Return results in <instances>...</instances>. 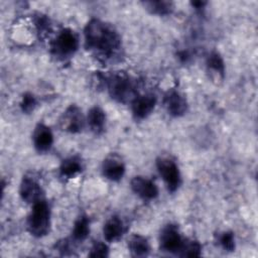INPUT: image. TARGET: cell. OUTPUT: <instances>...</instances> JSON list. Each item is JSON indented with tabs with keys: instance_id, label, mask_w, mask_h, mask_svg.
<instances>
[{
	"instance_id": "cell-13",
	"label": "cell",
	"mask_w": 258,
	"mask_h": 258,
	"mask_svg": "<svg viewBox=\"0 0 258 258\" xmlns=\"http://www.w3.org/2000/svg\"><path fill=\"white\" fill-rule=\"evenodd\" d=\"M32 143L39 153L47 152L53 144V134L51 129L43 123H38L32 133Z\"/></svg>"
},
{
	"instance_id": "cell-6",
	"label": "cell",
	"mask_w": 258,
	"mask_h": 258,
	"mask_svg": "<svg viewBox=\"0 0 258 258\" xmlns=\"http://www.w3.org/2000/svg\"><path fill=\"white\" fill-rule=\"evenodd\" d=\"M183 242L184 238L181 236L176 225L167 224L161 229L159 234V247L162 251L178 256Z\"/></svg>"
},
{
	"instance_id": "cell-21",
	"label": "cell",
	"mask_w": 258,
	"mask_h": 258,
	"mask_svg": "<svg viewBox=\"0 0 258 258\" xmlns=\"http://www.w3.org/2000/svg\"><path fill=\"white\" fill-rule=\"evenodd\" d=\"M202 254V245L199 241L192 239H184L178 256L180 257H199Z\"/></svg>"
},
{
	"instance_id": "cell-19",
	"label": "cell",
	"mask_w": 258,
	"mask_h": 258,
	"mask_svg": "<svg viewBox=\"0 0 258 258\" xmlns=\"http://www.w3.org/2000/svg\"><path fill=\"white\" fill-rule=\"evenodd\" d=\"M90 234V219L86 215L80 216L74 223L72 230V240L74 242L85 241Z\"/></svg>"
},
{
	"instance_id": "cell-2",
	"label": "cell",
	"mask_w": 258,
	"mask_h": 258,
	"mask_svg": "<svg viewBox=\"0 0 258 258\" xmlns=\"http://www.w3.org/2000/svg\"><path fill=\"white\" fill-rule=\"evenodd\" d=\"M105 88L110 97L120 104H131L139 95L135 80L125 72L106 75Z\"/></svg>"
},
{
	"instance_id": "cell-25",
	"label": "cell",
	"mask_w": 258,
	"mask_h": 258,
	"mask_svg": "<svg viewBox=\"0 0 258 258\" xmlns=\"http://www.w3.org/2000/svg\"><path fill=\"white\" fill-rule=\"evenodd\" d=\"M90 257H108L109 256V247L106 243L102 241H95L92 245L90 252L88 254Z\"/></svg>"
},
{
	"instance_id": "cell-15",
	"label": "cell",
	"mask_w": 258,
	"mask_h": 258,
	"mask_svg": "<svg viewBox=\"0 0 258 258\" xmlns=\"http://www.w3.org/2000/svg\"><path fill=\"white\" fill-rule=\"evenodd\" d=\"M207 72L213 81L222 82L225 78V62L220 52L214 50L210 52L206 59Z\"/></svg>"
},
{
	"instance_id": "cell-27",
	"label": "cell",
	"mask_w": 258,
	"mask_h": 258,
	"mask_svg": "<svg viewBox=\"0 0 258 258\" xmlns=\"http://www.w3.org/2000/svg\"><path fill=\"white\" fill-rule=\"evenodd\" d=\"M190 4L195 7L196 10H200L201 11L207 5V2H204V1H194Z\"/></svg>"
},
{
	"instance_id": "cell-9",
	"label": "cell",
	"mask_w": 258,
	"mask_h": 258,
	"mask_svg": "<svg viewBox=\"0 0 258 258\" xmlns=\"http://www.w3.org/2000/svg\"><path fill=\"white\" fill-rule=\"evenodd\" d=\"M130 187L136 196L144 201H152L158 196V187L155 182L145 176H134L130 181Z\"/></svg>"
},
{
	"instance_id": "cell-20",
	"label": "cell",
	"mask_w": 258,
	"mask_h": 258,
	"mask_svg": "<svg viewBox=\"0 0 258 258\" xmlns=\"http://www.w3.org/2000/svg\"><path fill=\"white\" fill-rule=\"evenodd\" d=\"M142 4L149 13L158 16L170 15L174 9V4L171 1H144Z\"/></svg>"
},
{
	"instance_id": "cell-1",
	"label": "cell",
	"mask_w": 258,
	"mask_h": 258,
	"mask_svg": "<svg viewBox=\"0 0 258 258\" xmlns=\"http://www.w3.org/2000/svg\"><path fill=\"white\" fill-rule=\"evenodd\" d=\"M84 37L85 47L99 61L116 62L123 56L121 35L111 23L92 18L84 28Z\"/></svg>"
},
{
	"instance_id": "cell-26",
	"label": "cell",
	"mask_w": 258,
	"mask_h": 258,
	"mask_svg": "<svg viewBox=\"0 0 258 258\" xmlns=\"http://www.w3.org/2000/svg\"><path fill=\"white\" fill-rule=\"evenodd\" d=\"M177 56H178V58L180 59V61H182V62H186V61L190 58V54H189V52L186 51V50H181V51H179V52L177 53Z\"/></svg>"
},
{
	"instance_id": "cell-23",
	"label": "cell",
	"mask_w": 258,
	"mask_h": 258,
	"mask_svg": "<svg viewBox=\"0 0 258 258\" xmlns=\"http://www.w3.org/2000/svg\"><path fill=\"white\" fill-rule=\"evenodd\" d=\"M218 244L221 248L227 252H233L235 250V236L232 231H224L218 235Z\"/></svg>"
},
{
	"instance_id": "cell-22",
	"label": "cell",
	"mask_w": 258,
	"mask_h": 258,
	"mask_svg": "<svg viewBox=\"0 0 258 258\" xmlns=\"http://www.w3.org/2000/svg\"><path fill=\"white\" fill-rule=\"evenodd\" d=\"M34 25L36 27L37 33L39 34V37H45L51 30V23L49 18L42 14V13H37L34 15Z\"/></svg>"
},
{
	"instance_id": "cell-24",
	"label": "cell",
	"mask_w": 258,
	"mask_h": 258,
	"mask_svg": "<svg viewBox=\"0 0 258 258\" xmlns=\"http://www.w3.org/2000/svg\"><path fill=\"white\" fill-rule=\"evenodd\" d=\"M37 105V99L36 97L29 92H26L23 94L21 101H20V109L23 113L29 114L31 113Z\"/></svg>"
},
{
	"instance_id": "cell-12",
	"label": "cell",
	"mask_w": 258,
	"mask_h": 258,
	"mask_svg": "<svg viewBox=\"0 0 258 258\" xmlns=\"http://www.w3.org/2000/svg\"><path fill=\"white\" fill-rule=\"evenodd\" d=\"M19 195L21 199L27 204H35L43 199V190L38 181L31 176H23L20 186Z\"/></svg>"
},
{
	"instance_id": "cell-3",
	"label": "cell",
	"mask_w": 258,
	"mask_h": 258,
	"mask_svg": "<svg viewBox=\"0 0 258 258\" xmlns=\"http://www.w3.org/2000/svg\"><path fill=\"white\" fill-rule=\"evenodd\" d=\"M50 207L44 199L33 204L26 221V227L30 235L36 238L46 236L50 231Z\"/></svg>"
},
{
	"instance_id": "cell-14",
	"label": "cell",
	"mask_w": 258,
	"mask_h": 258,
	"mask_svg": "<svg viewBox=\"0 0 258 258\" xmlns=\"http://www.w3.org/2000/svg\"><path fill=\"white\" fill-rule=\"evenodd\" d=\"M125 232L126 226L123 220L118 216L110 217L103 226V235L107 242L118 241Z\"/></svg>"
},
{
	"instance_id": "cell-4",
	"label": "cell",
	"mask_w": 258,
	"mask_h": 258,
	"mask_svg": "<svg viewBox=\"0 0 258 258\" xmlns=\"http://www.w3.org/2000/svg\"><path fill=\"white\" fill-rule=\"evenodd\" d=\"M79 46L78 33L71 28H62L50 41V53L59 60H66L77 52Z\"/></svg>"
},
{
	"instance_id": "cell-7",
	"label": "cell",
	"mask_w": 258,
	"mask_h": 258,
	"mask_svg": "<svg viewBox=\"0 0 258 258\" xmlns=\"http://www.w3.org/2000/svg\"><path fill=\"white\" fill-rule=\"evenodd\" d=\"M58 126L62 131L79 133L85 126V117L77 105H70L58 119Z\"/></svg>"
},
{
	"instance_id": "cell-16",
	"label": "cell",
	"mask_w": 258,
	"mask_h": 258,
	"mask_svg": "<svg viewBox=\"0 0 258 258\" xmlns=\"http://www.w3.org/2000/svg\"><path fill=\"white\" fill-rule=\"evenodd\" d=\"M86 121L89 125L91 131L97 135L101 134L106 125V113L99 106L92 107L87 114Z\"/></svg>"
},
{
	"instance_id": "cell-8",
	"label": "cell",
	"mask_w": 258,
	"mask_h": 258,
	"mask_svg": "<svg viewBox=\"0 0 258 258\" xmlns=\"http://www.w3.org/2000/svg\"><path fill=\"white\" fill-rule=\"evenodd\" d=\"M125 170V163L118 154H110L102 162V174L111 181L121 180Z\"/></svg>"
},
{
	"instance_id": "cell-17",
	"label": "cell",
	"mask_w": 258,
	"mask_h": 258,
	"mask_svg": "<svg viewBox=\"0 0 258 258\" xmlns=\"http://www.w3.org/2000/svg\"><path fill=\"white\" fill-rule=\"evenodd\" d=\"M83 162L78 156H71L63 159L59 165V175L62 178L71 179L83 171Z\"/></svg>"
},
{
	"instance_id": "cell-10",
	"label": "cell",
	"mask_w": 258,
	"mask_h": 258,
	"mask_svg": "<svg viewBox=\"0 0 258 258\" xmlns=\"http://www.w3.org/2000/svg\"><path fill=\"white\" fill-rule=\"evenodd\" d=\"M157 99L153 94L138 95L131 102L132 115L136 120H143L147 118L156 106Z\"/></svg>"
},
{
	"instance_id": "cell-5",
	"label": "cell",
	"mask_w": 258,
	"mask_h": 258,
	"mask_svg": "<svg viewBox=\"0 0 258 258\" xmlns=\"http://www.w3.org/2000/svg\"><path fill=\"white\" fill-rule=\"evenodd\" d=\"M156 168L168 191H176L181 184V174L175 161L168 157H158L156 159Z\"/></svg>"
},
{
	"instance_id": "cell-18",
	"label": "cell",
	"mask_w": 258,
	"mask_h": 258,
	"mask_svg": "<svg viewBox=\"0 0 258 258\" xmlns=\"http://www.w3.org/2000/svg\"><path fill=\"white\" fill-rule=\"evenodd\" d=\"M128 249L134 257H145L150 252V244L142 235L134 234L128 239Z\"/></svg>"
},
{
	"instance_id": "cell-11",
	"label": "cell",
	"mask_w": 258,
	"mask_h": 258,
	"mask_svg": "<svg viewBox=\"0 0 258 258\" xmlns=\"http://www.w3.org/2000/svg\"><path fill=\"white\" fill-rule=\"evenodd\" d=\"M163 104L167 113L172 117H181L187 111V101L176 90H169L163 97Z\"/></svg>"
}]
</instances>
